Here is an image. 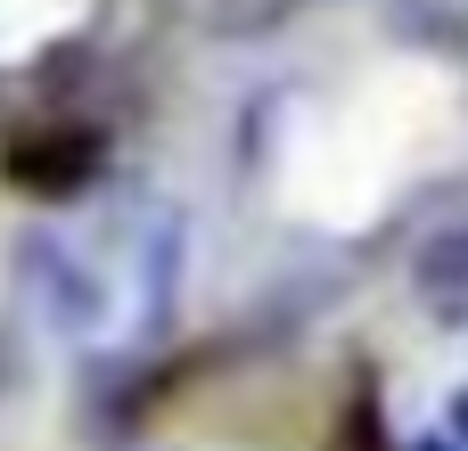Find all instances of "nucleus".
Wrapping results in <instances>:
<instances>
[{"label": "nucleus", "mask_w": 468, "mask_h": 451, "mask_svg": "<svg viewBox=\"0 0 468 451\" xmlns=\"http://www.w3.org/2000/svg\"><path fill=\"white\" fill-rule=\"evenodd\" d=\"M329 451H395L387 411H378V386H354V403H346L337 427H329Z\"/></svg>", "instance_id": "obj_4"}, {"label": "nucleus", "mask_w": 468, "mask_h": 451, "mask_svg": "<svg viewBox=\"0 0 468 451\" xmlns=\"http://www.w3.org/2000/svg\"><path fill=\"white\" fill-rule=\"evenodd\" d=\"M99 164H107V140L90 123H41V131H25L8 148V181L25 197H49V205L58 197H82L99 181Z\"/></svg>", "instance_id": "obj_1"}, {"label": "nucleus", "mask_w": 468, "mask_h": 451, "mask_svg": "<svg viewBox=\"0 0 468 451\" xmlns=\"http://www.w3.org/2000/svg\"><path fill=\"white\" fill-rule=\"evenodd\" d=\"M420 451H461V444H444V435H420Z\"/></svg>", "instance_id": "obj_6"}, {"label": "nucleus", "mask_w": 468, "mask_h": 451, "mask_svg": "<svg viewBox=\"0 0 468 451\" xmlns=\"http://www.w3.org/2000/svg\"><path fill=\"white\" fill-rule=\"evenodd\" d=\"M444 444H468V394L452 403V435H444Z\"/></svg>", "instance_id": "obj_5"}, {"label": "nucleus", "mask_w": 468, "mask_h": 451, "mask_svg": "<svg viewBox=\"0 0 468 451\" xmlns=\"http://www.w3.org/2000/svg\"><path fill=\"white\" fill-rule=\"evenodd\" d=\"M411 288L444 312V320H468V222L461 230H436L411 263Z\"/></svg>", "instance_id": "obj_2"}, {"label": "nucleus", "mask_w": 468, "mask_h": 451, "mask_svg": "<svg viewBox=\"0 0 468 451\" xmlns=\"http://www.w3.org/2000/svg\"><path fill=\"white\" fill-rule=\"evenodd\" d=\"M16 279H25V288H49V320H58V329L99 320V288H82V279L66 271V255H58V246H41V238H33V246L16 255Z\"/></svg>", "instance_id": "obj_3"}]
</instances>
